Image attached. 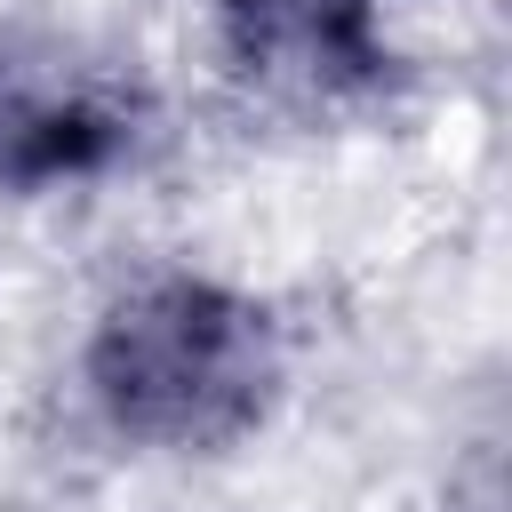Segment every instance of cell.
I'll list each match as a JSON object with an SVG mask.
<instances>
[{
  "mask_svg": "<svg viewBox=\"0 0 512 512\" xmlns=\"http://www.w3.org/2000/svg\"><path fill=\"white\" fill-rule=\"evenodd\" d=\"M80 392L128 448L216 456L280 408L288 336L256 288L192 264H152L96 304L80 344Z\"/></svg>",
  "mask_w": 512,
  "mask_h": 512,
  "instance_id": "6da1fadb",
  "label": "cell"
},
{
  "mask_svg": "<svg viewBox=\"0 0 512 512\" xmlns=\"http://www.w3.org/2000/svg\"><path fill=\"white\" fill-rule=\"evenodd\" d=\"M152 136V96L64 32L0 24V200H56L120 176Z\"/></svg>",
  "mask_w": 512,
  "mask_h": 512,
  "instance_id": "7a4b0ae2",
  "label": "cell"
},
{
  "mask_svg": "<svg viewBox=\"0 0 512 512\" xmlns=\"http://www.w3.org/2000/svg\"><path fill=\"white\" fill-rule=\"evenodd\" d=\"M216 64L240 96L336 120L400 80L384 0H216Z\"/></svg>",
  "mask_w": 512,
  "mask_h": 512,
  "instance_id": "3957f363",
  "label": "cell"
}]
</instances>
